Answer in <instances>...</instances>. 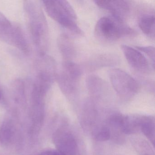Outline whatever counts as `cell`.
I'll return each instance as SVG.
<instances>
[{"mask_svg": "<svg viewBox=\"0 0 155 155\" xmlns=\"http://www.w3.org/2000/svg\"><path fill=\"white\" fill-rule=\"evenodd\" d=\"M23 9L32 42L39 56L46 55L49 48V33L48 21L39 2L26 0Z\"/></svg>", "mask_w": 155, "mask_h": 155, "instance_id": "1", "label": "cell"}, {"mask_svg": "<svg viewBox=\"0 0 155 155\" xmlns=\"http://www.w3.org/2000/svg\"><path fill=\"white\" fill-rule=\"evenodd\" d=\"M42 6L52 19L77 36H82L83 31L79 27L78 17L74 9L65 0L43 1Z\"/></svg>", "mask_w": 155, "mask_h": 155, "instance_id": "2", "label": "cell"}, {"mask_svg": "<svg viewBox=\"0 0 155 155\" xmlns=\"http://www.w3.org/2000/svg\"><path fill=\"white\" fill-rule=\"evenodd\" d=\"M136 33L125 22L112 16L101 18L94 28L96 38L104 43H112L121 38L135 36Z\"/></svg>", "mask_w": 155, "mask_h": 155, "instance_id": "3", "label": "cell"}, {"mask_svg": "<svg viewBox=\"0 0 155 155\" xmlns=\"http://www.w3.org/2000/svg\"><path fill=\"white\" fill-rule=\"evenodd\" d=\"M82 74V69L77 63L63 61L61 70L57 73L56 80L65 96L71 97L77 93Z\"/></svg>", "mask_w": 155, "mask_h": 155, "instance_id": "4", "label": "cell"}, {"mask_svg": "<svg viewBox=\"0 0 155 155\" xmlns=\"http://www.w3.org/2000/svg\"><path fill=\"white\" fill-rule=\"evenodd\" d=\"M108 75L113 88L120 97L130 99L137 94L138 84L129 74L120 69L113 68L109 71Z\"/></svg>", "mask_w": 155, "mask_h": 155, "instance_id": "5", "label": "cell"}, {"mask_svg": "<svg viewBox=\"0 0 155 155\" xmlns=\"http://www.w3.org/2000/svg\"><path fill=\"white\" fill-rule=\"evenodd\" d=\"M25 39V33L21 27L12 23L0 12V41L18 48Z\"/></svg>", "mask_w": 155, "mask_h": 155, "instance_id": "6", "label": "cell"}, {"mask_svg": "<svg viewBox=\"0 0 155 155\" xmlns=\"http://www.w3.org/2000/svg\"><path fill=\"white\" fill-rule=\"evenodd\" d=\"M34 80L52 85L57 77V64L49 56H40L34 63Z\"/></svg>", "mask_w": 155, "mask_h": 155, "instance_id": "7", "label": "cell"}, {"mask_svg": "<svg viewBox=\"0 0 155 155\" xmlns=\"http://www.w3.org/2000/svg\"><path fill=\"white\" fill-rule=\"evenodd\" d=\"M52 140L57 150L65 155H76L78 144L75 138L65 127L58 129L53 135Z\"/></svg>", "mask_w": 155, "mask_h": 155, "instance_id": "8", "label": "cell"}, {"mask_svg": "<svg viewBox=\"0 0 155 155\" xmlns=\"http://www.w3.org/2000/svg\"><path fill=\"white\" fill-rule=\"evenodd\" d=\"M94 2L101 8L108 11L112 17L123 22L130 12V5L126 1L96 0Z\"/></svg>", "mask_w": 155, "mask_h": 155, "instance_id": "9", "label": "cell"}, {"mask_svg": "<svg viewBox=\"0 0 155 155\" xmlns=\"http://www.w3.org/2000/svg\"><path fill=\"white\" fill-rule=\"evenodd\" d=\"M121 49L128 63L131 68L140 72L148 71V61L140 51L126 45H121Z\"/></svg>", "mask_w": 155, "mask_h": 155, "instance_id": "10", "label": "cell"}, {"mask_svg": "<svg viewBox=\"0 0 155 155\" xmlns=\"http://www.w3.org/2000/svg\"><path fill=\"white\" fill-rule=\"evenodd\" d=\"M58 48L63 61H72L76 55L75 45L71 38L66 34H60L57 40Z\"/></svg>", "mask_w": 155, "mask_h": 155, "instance_id": "11", "label": "cell"}, {"mask_svg": "<svg viewBox=\"0 0 155 155\" xmlns=\"http://www.w3.org/2000/svg\"><path fill=\"white\" fill-rule=\"evenodd\" d=\"M15 127L13 121L10 118H6L0 128V143L3 146L10 144L14 137Z\"/></svg>", "mask_w": 155, "mask_h": 155, "instance_id": "12", "label": "cell"}, {"mask_svg": "<svg viewBox=\"0 0 155 155\" xmlns=\"http://www.w3.org/2000/svg\"><path fill=\"white\" fill-rule=\"evenodd\" d=\"M139 27L142 32L150 38L155 39V16L154 14H145L140 18Z\"/></svg>", "mask_w": 155, "mask_h": 155, "instance_id": "13", "label": "cell"}, {"mask_svg": "<svg viewBox=\"0 0 155 155\" xmlns=\"http://www.w3.org/2000/svg\"><path fill=\"white\" fill-rule=\"evenodd\" d=\"M86 86L90 93L98 96L107 89L108 85L105 81L98 76L90 75L87 78Z\"/></svg>", "mask_w": 155, "mask_h": 155, "instance_id": "14", "label": "cell"}, {"mask_svg": "<svg viewBox=\"0 0 155 155\" xmlns=\"http://www.w3.org/2000/svg\"><path fill=\"white\" fill-rule=\"evenodd\" d=\"M140 130L154 146L155 140V124L154 117L143 116Z\"/></svg>", "mask_w": 155, "mask_h": 155, "instance_id": "15", "label": "cell"}, {"mask_svg": "<svg viewBox=\"0 0 155 155\" xmlns=\"http://www.w3.org/2000/svg\"><path fill=\"white\" fill-rule=\"evenodd\" d=\"M136 48L141 52L146 54L151 61L152 66L154 69L155 64V48L152 46H137Z\"/></svg>", "mask_w": 155, "mask_h": 155, "instance_id": "16", "label": "cell"}, {"mask_svg": "<svg viewBox=\"0 0 155 155\" xmlns=\"http://www.w3.org/2000/svg\"><path fill=\"white\" fill-rule=\"evenodd\" d=\"M110 138V129L107 127L102 128L96 136V140L100 142L107 141L109 140Z\"/></svg>", "mask_w": 155, "mask_h": 155, "instance_id": "17", "label": "cell"}, {"mask_svg": "<svg viewBox=\"0 0 155 155\" xmlns=\"http://www.w3.org/2000/svg\"><path fill=\"white\" fill-rule=\"evenodd\" d=\"M37 155H65L58 150H48L39 153Z\"/></svg>", "mask_w": 155, "mask_h": 155, "instance_id": "18", "label": "cell"}, {"mask_svg": "<svg viewBox=\"0 0 155 155\" xmlns=\"http://www.w3.org/2000/svg\"><path fill=\"white\" fill-rule=\"evenodd\" d=\"M2 91L1 89L0 88V100L2 99Z\"/></svg>", "mask_w": 155, "mask_h": 155, "instance_id": "19", "label": "cell"}, {"mask_svg": "<svg viewBox=\"0 0 155 155\" xmlns=\"http://www.w3.org/2000/svg\"><path fill=\"white\" fill-rule=\"evenodd\" d=\"M150 155V154H145V155Z\"/></svg>", "mask_w": 155, "mask_h": 155, "instance_id": "20", "label": "cell"}]
</instances>
